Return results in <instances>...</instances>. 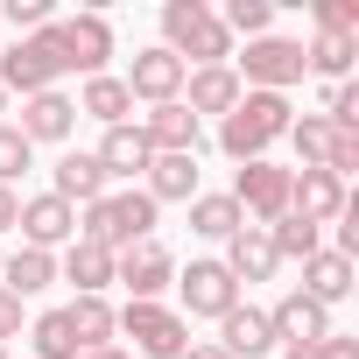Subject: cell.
<instances>
[{
    "label": "cell",
    "instance_id": "cell-1",
    "mask_svg": "<svg viewBox=\"0 0 359 359\" xmlns=\"http://www.w3.org/2000/svg\"><path fill=\"white\" fill-rule=\"evenodd\" d=\"M162 50L184 64V71H191V64L212 71V64L233 57V36H226L219 8H205V0H169V8H162Z\"/></svg>",
    "mask_w": 359,
    "mask_h": 359
},
{
    "label": "cell",
    "instance_id": "cell-2",
    "mask_svg": "<svg viewBox=\"0 0 359 359\" xmlns=\"http://www.w3.org/2000/svg\"><path fill=\"white\" fill-rule=\"evenodd\" d=\"M289 134V99L282 92H240V106L219 120V148L233 162H268V148Z\"/></svg>",
    "mask_w": 359,
    "mask_h": 359
},
{
    "label": "cell",
    "instance_id": "cell-3",
    "mask_svg": "<svg viewBox=\"0 0 359 359\" xmlns=\"http://www.w3.org/2000/svg\"><path fill=\"white\" fill-rule=\"evenodd\" d=\"M155 198L148 191H106L99 205H85V219H78V240H92V247H106V254H120V247H134V240H155Z\"/></svg>",
    "mask_w": 359,
    "mask_h": 359
},
{
    "label": "cell",
    "instance_id": "cell-4",
    "mask_svg": "<svg viewBox=\"0 0 359 359\" xmlns=\"http://www.w3.org/2000/svg\"><path fill=\"white\" fill-rule=\"evenodd\" d=\"M57 78H64L57 22H50V29H36V36H15V50L0 57V92H22V99H36V92H57Z\"/></svg>",
    "mask_w": 359,
    "mask_h": 359
},
{
    "label": "cell",
    "instance_id": "cell-5",
    "mask_svg": "<svg viewBox=\"0 0 359 359\" xmlns=\"http://www.w3.org/2000/svg\"><path fill=\"white\" fill-rule=\"evenodd\" d=\"M233 78H240L247 92H282V99H289V85H303V43H289V36H254L247 57L233 64Z\"/></svg>",
    "mask_w": 359,
    "mask_h": 359
},
{
    "label": "cell",
    "instance_id": "cell-6",
    "mask_svg": "<svg viewBox=\"0 0 359 359\" xmlns=\"http://www.w3.org/2000/svg\"><path fill=\"white\" fill-rule=\"evenodd\" d=\"M289 176L296 169H282V162H240V176H233V205H240V219H254V226H275L282 212H289Z\"/></svg>",
    "mask_w": 359,
    "mask_h": 359
},
{
    "label": "cell",
    "instance_id": "cell-7",
    "mask_svg": "<svg viewBox=\"0 0 359 359\" xmlns=\"http://www.w3.org/2000/svg\"><path fill=\"white\" fill-rule=\"evenodd\" d=\"M120 331L134 338L141 359H184V345H191V324L176 310H162V303H127L120 310Z\"/></svg>",
    "mask_w": 359,
    "mask_h": 359
},
{
    "label": "cell",
    "instance_id": "cell-8",
    "mask_svg": "<svg viewBox=\"0 0 359 359\" xmlns=\"http://www.w3.org/2000/svg\"><path fill=\"white\" fill-rule=\"evenodd\" d=\"M57 50H64V71L99 78L113 57V22L106 15H57Z\"/></svg>",
    "mask_w": 359,
    "mask_h": 359
},
{
    "label": "cell",
    "instance_id": "cell-9",
    "mask_svg": "<svg viewBox=\"0 0 359 359\" xmlns=\"http://www.w3.org/2000/svg\"><path fill=\"white\" fill-rule=\"evenodd\" d=\"M113 282H127V289H134V303H155V296L176 282V261H169V247H162V240H134V247H120V254H113Z\"/></svg>",
    "mask_w": 359,
    "mask_h": 359
},
{
    "label": "cell",
    "instance_id": "cell-10",
    "mask_svg": "<svg viewBox=\"0 0 359 359\" xmlns=\"http://www.w3.org/2000/svg\"><path fill=\"white\" fill-rule=\"evenodd\" d=\"M184 78H191V71L155 43V50H134V64H127V78H120V85H127L141 106H169V99H184Z\"/></svg>",
    "mask_w": 359,
    "mask_h": 359
},
{
    "label": "cell",
    "instance_id": "cell-11",
    "mask_svg": "<svg viewBox=\"0 0 359 359\" xmlns=\"http://www.w3.org/2000/svg\"><path fill=\"white\" fill-rule=\"evenodd\" d=\"M22 247H43V254H57V247H71L78 240V205H64V198H22Z\"/></svg>",
    "mask_w": 359,
    "mask_h": 359
},
{
    "label": "cell",
    "instance_id": "cell-12",
    "mask_svg": "<svg viewBox=\"0 0 359 359\" xmlns=\"http://www.w3.org/2000/svg\"><path fill=\"white\" fill-rule=\"evenodd\" d=\"M176 289H184V310L191 317H226L240 303V282L226 275V261H191L184 275H176Z\"/></svg>",
    "mask_w": 359,
    "mask_h": 359
},
{
    "label": "cell",
    "instance_id": "cell-13",
    "mask_svg": "<svg viewBox=\"0 0 359 359\" xmlns=\"http://www.w3.org/2000/svg\"><path fill=\"white\" fill-rule=\"evenodd\" d=\"M141 134H148V148H155V155H198V148H205V127L191 120V106H184V99L148 106V113H141Z\"/></svg>",
    "mask_w": 359,
    "mask_h": 359
},
{
    "label": "cell",
    "instance_id": "cell-14",
    "mask_svg": "<svg viewBox=\"0 0 359 359\" xmlns=\"http://www.w3.org/2000/svg\"><path fill=\"white\" fill-rule=\"evenodd\" d=\"M345 205H352V198H345V184H338L331 169H303V176H289V212H296V219L331 226Z\"/></svg>",
    "mask_w": 359,
    "mask_h": 359
},
{
    "label": "cell",
    "instance_id": "cell-15",
    "mask_svg": "<svg viewBox=\"0 0 359 359\" xmlns=\"http://www.w3.org/2000/svg\"><path fill=\"white\" fill-rule=\"evenodd\" d=\"M268 324H275V345H282V338H289V345H324V338H331V310L310 303V296H296V289L268 310Z\"/></svg>",
    "mask_w": 359,
    "mask_h": 359
},
{
    "label": "cell",
    "instance_id": "cell-16",
    "mask_svg": "<svg viewBox=\"0 0 359 359\" xmlns=\"http://www.w3.org/2000/svg\"><path fill=\"white\" fill-rule=\"evenodd\" d=\"M240 92H247V85L233 78V64H212V71H191V78H184V106H191V120H205V113L226 120V113L240 106Z\"/></svg>",
    "mask_w": 359,
    "mask_h": 359
},
{
    "label": "cell",
    "instance_id": "cell-17",
    "mask_svg": "<svg viewBox=\"0 0 359 359\" xmlns=\"http://www.w3.org/2000/svg\"><path fill=\"white\" fill-rule=\"evenodd\" d=\"M219 352H233V359H261V352H275V324H268V310L233 303V310L219 317Z\"/></svg>",
    "mask_w": 359,
    "mask_h": 359
},
{
    "label": "cell",
    "instance_id": "cell-18",
    "mask_svg": "<svg viewBox=\"0 0 359 359\" xmlns=\"http://www.w3.org/2000/svg\"><path fill=\"white\" fill-rule=\"evenodd\" d=\"M50 198H64V205H99V198H106V169H99V155L71 148V155L50 169Z\"/></svg>",
    "mask_w": 359,
    "mask_h": 359
},
{
    "label": "cell",
    "instance_id": "cell-19",
    "mask_svg": "<svg viewBox=\"0 0 359 359\" xmlns=\"http://www.w3.org/2000/svg\"><path fill=\"white\" fill-rule=\"evenodd\" d=\"M141 176H148L141 191H148L155 205H191V198H198V155H148Z\"/></svg>",
    "mask_w": 359,
    "mask_h": 359
},
{
    "label": "cell",
    "instance_id": "cell-20",
    "mask_svg": "<svg viewBox=\"0 0 359 359\" xmlns=\"http://www.w3.org/2000/svg\"><path fill=\"white\" fill-rule=\"evenodd\" d=\"M71 127H78V106H71L64 92H36V99H22V127H15V134H22L29 148H36V141H64Z\"/></svg>",
    "mask_w": 359,
    "mask_h": 359
},
{
    "label": "cell",
    "instance_id": "cell-21",
    "mask_svg": "<svg viewBox=\"0 0 359 359\" xmlns=\"http://www.w3.org/2000/svg\"><path fill=\"white\" fill-rule=\"evenodd\" d=\"M296 296H310V303H324V310L345 303V296H352V261L331 254V247H317V254L303 261V289H296Z\"/></svg>",
    "mask_w": 359,
    "mask_h": 359
},
{
    "label": "cell",
    "instance_id": "cell-22",
    "mask_svg": "<svg viewBox=\"0 0 359 359\" xmlns=\"http://www.w3.org/2000/svg\"><path fill=\"white\" fill-rule=\"evenodd\" d=\"M50 282H57V254H43V247L0 254V289H8V296H43Z\"/></svg>",
    "mask_w": 359,
    "mask_h": 359
},
{
    "label": "cell",
    "instance_id": "cell-23",
    "mask_svg": "<svg viewBox=\"0 0 359 359\" xmlns=\"http://www.w3.org/2000/svg\"><path fill=\"white\" fill-rule=\"evenodd\" d=\"M92 155H99V169H106V184H113V176H141L155 148H148V134H141V127L127 120V127H106V141H99Z\"/></svg>",
    "mask_w": 359,
    "mask_h": 359
},
{
    "label": "cell",
    "instance_id": "cell-24",
    "mask_svg": "<svg viewBox=\"0 0 359 359\" xmlns=\"http://www.w3.org/2000/svg\"><path fill=\"white\" fill-rule=\"evenodd\" d=\"M282 261H275V247H268V233L261 226H240L233 240H226V275L233 282H268Z\"/></svg>",
    "mask_w": 359,
    "mask_h": 359
},
{
    "label": "cell",
    "instance_id": "cell-25",
    "mask_svg": "<svg viewBox=\"0 0 359 359\" xmlns=\"http://www.w3.org/2000/svg\"><path fill=\"white\" fill-rule=\"evenodd\" d=\"M57 275H64L78 296H106V282H113V254H106V247H92V240H71V247H64V261H57Z\"/></svg>",
    "mask_w": 359,
    "mask_h": 359
},
{
    "label": "cell",
    "instance_id": "cell-26",
    "mask_svg": "<svg viewBox=\"0 0 359 359\" xmlns=\"http://www.w3.org/2000/svg\"><path fill=\"white\" fill-rule=\"evenodd\" d=\"M64 317H71L78 352H99V345H113V331H120V310H113L106 296H78V303H64Z\"/></svg>",
    "mask_w": 359,
    "mask_h": 359
},
{
    "label": "cell",
    "instance_id": "cell-27",
    "mask_svg": "<svg viewBox=\"0 0 359 359\" xmlns=\"http://www.w3.org/2000/svg\"><path fill=\"white\" fill-rule=\"evenodd\" d=\"M71 106H78V113H92L99 127H127V113H134V92H127L120 78H106V71H99V78H85V92H78Z\"/></svg>",
    "mask_w": 359,
    "mask_h": 359
},
{
    "label": "cell",
    "instance_id": "cell-28",
    "mask_svg": "<svg viewBox=\"0 0 359 359\" xmlns=\"http://www.w3.org/2000/svg\"><path fill=\"white\" fill-rule=\"evenodd\" d=\"M268 233V247H275V261H310L317 247H324V226H310V219H296V212H282L275 226H261Z\"/></svg>",
    "mask_w": 359,
    "mask_h": 359
},
{
    "label": "cell",
    "instance_id": "cell-29",
    "mask_svg": "<svg viewBox=\"0 0 359 359\" xmlns=\"http://www.w3.org/2000/svg\"><path fill=\"white\" fill-rule=\"evenodd\" d=\"M352 57H359V36H324V29H317V43H303V71H317V78H338V85H345Z\"/></svg>",
    "mask_w": 359,
    "mask_h": 359
},
{
    "label": "cell",
    "instance_id": "cell-30",
    "mask_svg": "<svg viewBox=\"0 0 359 359\" xmlns=\"http://www.w3.org/2000/svg\"><path fill=\"white\" fill-rule=\"evenodd\" d=\"M289 141H296L303 169H324V162H331V148H338V127H331L324 113H303V120H289Z\"/></svg>",
    "mask_w": 359,
    "mask_h": 359
},
{
    "label": "cell",
    "instance_id": "cell-31",
    "mask_svg": "<svg viewBox=\"0 0 359 359\" xmlns=\"http://www.w3.org/2000/svg\"><path fill=\"white\" fill-rule=\"evenodd\" d=\"M240 226H247V219H240V205H233L226 191H219V198H205V191L191 198V233H205V240H233Z\"/></svg>",
    "mask_w": 359,
    "mask_h": 359
},
{
    "label": "cell",
    "instance_id": "cell-32",
    "mask_svg": "<svg viewBox=\"0 0 359 359\" xmlns=\"http://www.w3.org/2000/svg\"><path fill=\"white\" fill-rule=\"evenodd\" d=\"M29 345H36V359H78V338H71V317L64 310H43L29 324Z\"/></svg>",
    "mask_w": 359,
    "mask_h": 359
},
{
    "label": "cell",
    "instance_id": "cell-33",
    "mask_svg": "<svg viewBox=\"0 0 359 359\" xmlns=\"http://www.w3.org/2000/svg\"><path fill=\"white\" fill-rule=\"evenodd\" d=\"M219 22H226V36H247V43H254V36H268L275 8H268V0H226V15H219Z\"/></svg>",
    "mask_w": 359,
    "mask_h": 359
},
{
    "label": "cell",
    "instance_id": "cell-34",
    "mask_svg": "<svg viewBox=\"0 0 359 359\" xmlns=\"http://www.w3.org/2000/svg\"><path fill=\"white\" fill-rule=\"evenodd\" d=\"M0 22L22 29V36H36V29H50V22H57V8H50V0H0Z\"/></svg>",
    "mask_w": 359,
    "mask_h": 359
},
{
    "label": "cell",
    "instance_id": "cell-35",
    "mask_svg": "<svg viewBox=\"0 0 359 359\" xmlns=\"http://www.w3.org/2000/svg\"><path fill=\"white\" fill-rule=\"evenodd\" d=\"M29 162H36V148H29V141L8 127V120H0V184H15V176H22Z\"/></svg>",
    "mask_w": 359,
    "mask_h": 359
},
{
    "label": "cell",
    "instance_id": "cell-36",
    "mask_svg": "<svg viewBox=\"0 0 359 359\" xmlns=\"http://www.w3.org/2000/svg\"><path fill=\"white\" fill-rule=\"evenodd\" d=\"M282 359H359V338L352 331H331L324 345H282Z\"/></svg>",
    "mask_w": 359,
    "mask_h": 359
},
{
    "label": "cell",
    "instance_id": "cell-37",
    "mask_svg": "<svg viewBox=\"0 0 359 359\" xmlns=\"http://www.w3.org/2000/svg\"><path fill=\"white\" fill-rule=\"evenodd\" d=\"M310 15H317L324 36H359V8H352V0H317Z\"/></svg>",
    "mask_w": 359,
    "mask_h": 359
},
{
    "label": "cell",
    "instance_id": "cell-38",
    "mask_svg": "<svg viewBox=\"0 0 359 359\" xmlns=\"http://www.w3.org/2000/svg\"><path fill=\"white\" fill-rule=\"evenodd\" d=\"M8 338H22V296L0 289V345H8Z\"/></svg>",
    "mask_w": 359,
    "mask_h": 359
},
{
    "label": "cell",
    "instance_id": "cell-39",
    "mask_svg": "<svg viewBox=\"0 0 359 359\" xmlns=\"http://www.w3.org/2000/svg\"><path fill=\"white\" fill-rule=\"evenodd\" d=\"M15 219H22V198H15V184H0V233H8Z\"/></svg>",
    "mask_w": 359,
    "mask_h": 359
},
{
    "label": "cell",
    "instance_id": "cell-40",
    "mask_svg": "<svg viewBox=\"0 0 359 359\" xmlns=\"http://www.w3.org/2000/svg\"><path fill=\"white\" fill-rule=\"evenodd\" d=\"M184 359H233V352H219V345H198V338H191V345H184Z\"/></svg>",
    "mask_w": 359,
    "mask_h": 359
},
{
    "label": "cell",
    "instance_id": "cell-41",
    "mask_svg": "<svg viewBox=\"0 0 359 359\" xmlns=\"http://www.w3.org/2000/svg\"><path fill=\"white\" fill-rule=\"evenodd\" d=\"M78 359H134V352H120V345H99V352H78Z\"/></svg>",
    "mask_w": 359,
    "mask_h": 359
},
{
    "label": "cell",
    "instance_id": "cell-42",
    "mask_svg": "<svg viewBox=\"0 0 359 359\" xmlns=\"http://www.w3.org/2000/svg\"><path fill=\"white\" fill-rule=\"evenodd\" d=\"M0 113H8V92H0Z\"/></svg>",
    "mask_w": 359,
    "mask_h": 359
},
{
    "label": "cell",
    "instance_id": "cell-43",
    "mask_svg": "<svg viewBox=\"0 0 359 359\" xmlns=\"http://www.w3.org/2000/svg\"><path fill=\"white\" fill-rule=\"evenodd\" d=\"M0 359H8V345H0Z\"/></svg>",
    "mask_w": 359,
    "mask_h": 359
},
{
    "label": "cell",
    "instance_id": "cell-44",
    "mask_svg": "<svg viewBox=\"0 0 359 359\" xmlns=\"http://www.w3.org/2000/svg\"><path fill=\"white\" fill-rule=\"evenodd\" d=\"M0 254H8V247H0Z\"/></svg>",
    "mask_w": 359,
    "mask_h": 359
}]
</instances>
